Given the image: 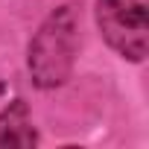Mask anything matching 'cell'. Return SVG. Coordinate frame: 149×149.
I'll list each match as a JSON object with an SVG mask.
<instances>
[{
  "label": "cell",
  "instance_id": "6da1fadb",
  "mask_svg": "<svg viewBox=\"0 0 149 149\" xmlns=\"http://www.w3.org/2000/svg\"><path fill=\"white\" fill-rule=\"evenodd\" d=\"M79 12L70 3L44 18L26 50V67L38 88L50 91L70 79L79 50Z\"/></svg>",
  "mask_w": 149,
  "mask_h": 149
},
{
  "label": "cell",
  "instance_id": "7a4b0ae2",
  "mask_svg": "<svg viewBox=\"0 0 149 149\" xmlns=\"http://www.w3.org/2000/svg\"><path fill=\"white\" fill-rule=\"evenodd\" d=\"M97 24L114 53L143 61L149 53V0H97Z\"/></svg>",
  "mask_w": 149,
  "mask_h": 149
},
{
  "label": "cell",
  "instance_id": "3957f363",
  "mask_svg": "<svg viewBox=\"0 0 149 149\" xmlns=\"http://www.w3.org/2000/svg\"><path fill=\"white\" fill-rule=\"evenodd\" d=\"M38 132L32 126L29 108L24 100L9 102L0 111V146H35Z\"/></svg>",
  "mask_w": 149,
  "mask_h": 149
}]
</instances>
